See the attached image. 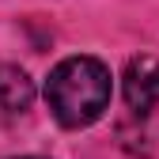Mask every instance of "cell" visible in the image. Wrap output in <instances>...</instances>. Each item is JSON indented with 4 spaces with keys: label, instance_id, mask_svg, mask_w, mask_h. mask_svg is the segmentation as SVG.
<instances>
[{
    "label": "cell",
    "instance_id": "1",
    "mask_svg": "<svg viewBox=\"0 0 159 159\" xmlns=\"http://www.w3.org/2000/svg\"><path fill=\"white\" fill-rule=\"evenodd\" d=\"M110 68L98 57H68L46 80V102L65 129H84L110 106Z\"/></svg>",
    "mask_w": 159,
    "mask_h": 159
},
{
    "label": "cell",
    "instance_id": "2",
    "mask_svg": "<svg viewBox=\"0 0 159 159\" xmlns=\"http://www.w3.org/2000/svg\"><path fill=\"white\" fill-rule=\"evenodd\" d=\"M121 91H125V102L136 114H152L159 106V57L140 53L125 65L121 76Z\"/></svg>",
    "mask_w": 159,
    "mask_h": 159
},
{
    "label": "cell",
    "instance_id": "3",
    "mask_svg": "<svg viewBox=\"0 0 159 159\" xmlns=\"http://www.w3.org/2000/svg\"><path fill=\"white\" fill-rule=\"evenodd\" d=\"M34 102V84L23 68L15 65H0V125L23 117Z\"/></svg>",
    "mask_w": 159,
    "mask_h": 159
},
{
    "label": "cell",
    "instance_id": "4",
    "mask_svg": "<svg viewBox=\"0 0 159 159\" xmlns=\"http://www.w3.org/2000/svg\"><path fill=\"white\" fill-rule=\"evenodd\" d=\"M23 159H38V155H23Z\"/></svg>",
    "mask_w": 159,
    "mask_h": 159
}]
</instances>
